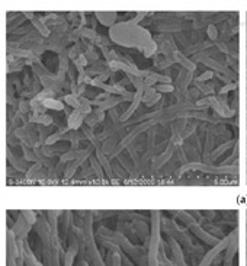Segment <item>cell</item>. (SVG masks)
I'll use <instances>...</instances> for the list:
<instances>
[{
	"label": "cell",
	"instance_id": "277c9868",
	"mask_svg": "<svg viewBox=\"0 0 247 266\" xmlns=\"http://www.w3.org/2000/svg\"><path fill=\"white\" fill-rule=\"evenodd\" d=\"M23 217H25V220L29 221V224L35 223V214H34L32 211H26V212H23Z\"/></svg>",
	"mask_w": 247,
	"mask_h": 266
},
{
	"label": "cell",
	"instance_id": "3957f363",
	"mask_svg": "<svg viewBox=\"0 0 247 266\" xmlns=\"http://www.w3.org/2000/svg\"><path fill=\"white\" fill-rule=\"evenodd\" d=\"M90 163H92L93 170L96 172V175H98L99 179H103V173H102V169H100V163H99L98 159H96V157H92V159H90Z\"/></svg>",
	"mask_w": 247,
	"mask_h": 266
},
{
	"label": "cell",
	"instance_id": "7a4b0ae2",
	"mask_svg": "<svg viewBox=\"0 0 247 266\" xmlns=\"http://www.w3.org/2000/svg\"><path fill=\"white\" fill-rule=\"evenodd\" d=\"M44 105H45L47 108H52V109H55V111L64 109V105H63L61 102H58V100L52 99V98H50V99H47L45 102H44Z\"/></svg>",
	"mask_w": 247,
	"mask_h": 266
},
{
	"label": "cell",
	"instance_id": "5b68a950",
	"mask_svg": "<svg viewBox=\"0 0 247 266\" xmlns=\"http://www.w3.org/2000/svg\"><path fill=\"white\" fill-rule=\"evenodd\" d=\"M112 170H115V172H116V175H118V176H121V177H124V176H125V173H124V170H122V169H121V167L118 166V164H113Z\"/></svg>",
	"mask_w": 247,
	"mask_h": 266
},
{
	"label": "cell",
	"instance_id": "6da1fadb",
	"mask_svg": "<svg viewBox=\"0 0 247 266\" xmlns=\"http://www.w3.org/2000/svg\"><path fill=\"white\" fill-rule=\"evenodd\" d=\"M96 15H98V19L102 22L103 25L111 26L113 23V21L116 19V16H115L116 13H115V12H98Z\"/></svg>",
	"mask_w": 247,
	"mask_h": 266
},
{
	"label": "cell",
	"instance_id": "8992f818",
	"mask_svg": "<svg viewBox=\"0 0 247 266\" xmlns=\"http://www.w3.org/2000/svg\"><path fill=\"white\" fill-rule=\"evenodd\" d=\"M157 89H159V90H172V87H170V86H166V84H160Z\"/></svg>",
	"mask_w": 247,
	"mask_h": 266
}]
</instances>
